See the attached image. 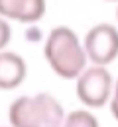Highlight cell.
I'll use <instances>...</instances> for the list:
<instances>
[{
  "label": "cell",
  "mask_w": 118,
  "mask_h": 127,
  "mask_svg": "<svg viewBox=\"0 0 118 127\" xmlns=\"http://www.w3.org/2000/svg\"><path fill=\"white\" fill-rule=\"evenodd\" d=\"M61 127H101L99 119L87 110H75L69 115H65Z\"/></svg>",
  "instance_id": "7"
},
{
  "label": "cell",
  "mask_w": 118,
  "mask_h": 127,
  "mask_svg": "<svg viewBox=\"0 0 118 127\" xmlns=\"http://www.w3.org/2000/svg\"><path fill=\"white\" fill-rule=\"evenodd\" d=\"M10 39H12V28H10L8 20L0 18V51H4L8 47Z\"/></svg>",
  "instance_id": "8"
},
{
  "label": "cell",
  "mask_w": 118,
  "mask_h": 127,
  "mask_svg": "<svg viewBox=\"0 0 118 127\" xmlns=\"http://www.w3.org/2000/svg\"><path fill=\"white\" fill-rule=\"evenodd\" d=\"M106 2H118V0H106Z\"/></svg>",
  "instance_id": "10"
},
{
  "label": "cell",
  "mask_w": 118,
  "mask_h": 127,
  "mask_svg": "<svg viewBox=\"0 0 118 127\" xmlns=\"http://www.w3.org/2000/svg\"><path fill=\"white\" fill-rule=\"evenodd\" d=\"M28 74V64L14 51H0V90L18 88Z\"/></svg>",
  "instance_id": "6"
},
{
  "label": "cell",
  "mask_w": 118,
  "mask_h": 127,
  "mask_svg": "<svg viewBox=\"0 0 118 127\" xmlns=\"http://www.w3.org/2000/svg\"><path fill=\"white\" fill-rule=\"evenodd\" d=\"M45 14V0H0V18L35 24Z\"/></svg>",
  "instance_id": "5"
},
{
  "label": "cell",
  "mask_w": 118,
  "mask_h": 127,
  "mask_svg": "<svg viewBox=\"0 0 118 127\" xmlns=\"http://www.w3.org/2000/svg\"><path fill=\"white\" fill-rule=\"evenodd\" d=\"M63 119V106L47 92L20 96L8 108L10 127H61Z\"/></svg>",
  "instance_id": "2"
},
{
  "label": "cell",
  "mask_w": 118,
  "mask_h": 127,
  "mask_svg": "<svg viewBox=\"0 0 118 127\" xmlns=\"http://www.w3.org/2000/svg\"><path fill=\"white\" fill-rule=\"evenodd\" d=\"M116 20H118V8H116Z\"/></svg>",
  "instance_id": "11"
},
{
  "label": "cell",
  "mask_w": 118,
  "mask_h": 127,
  "mask_svg": "<svg viewBox=\"0 0 118 127\" xmlns=\"http://www.w3.org/2000/svg\"><path fill=\"white\" fill-rule=\"evenodd\" d=\"M43 57L51 70L65 80L77 78L87 68V53L77 33L67 26L53 28L43 45Z\"/></svg>",
  "instance_id": "1"
},
{
  "label": "cell",
  "mask_w": 118,
  "mask_h": 127,
  "mask_svg": "<svg viewBox=\"0 0 118 127\" xmlns=\"http://www.w3.org/2000/svg\"><path fill=\"white\" fill-rule=\"evenodd\" d=\"M83 49L93 64H110L118 57V28H114L112 24L93 26L85 35Z\"/></svg>",
  "instance_id": "4"
},
{
  "label": "cell",
  "mask_w": 118,
  "mask_h": 127,
  "mask_svg": "<svg viewBox=\"0 0 118 127\" xmlns=\"http://www.w3.org/2000/svg\"><path fill=\"white\" fill-rule=\"evenodd\" d=\"M112 76L106 66L91 64L77 76V98L87 108H102L112 96Z\"/></svg>",
  "instance_id": "3"
},
{
  "label": "cell",
  "mask_w": 118,
  "mask_h": 127,
  "mask_svg": "<svg viewBox=\"0 0 118 127\" xmlns=\"http://www.w3.org/2000/svg\"><path fill=\"white\" fill-rule=\"evenodd\" d=\"M110 111H112L114 119L118 121V78L114 80V86H112V96H110Z\"/></svg>",
  "instance_id": "9"
}]
</instances>
